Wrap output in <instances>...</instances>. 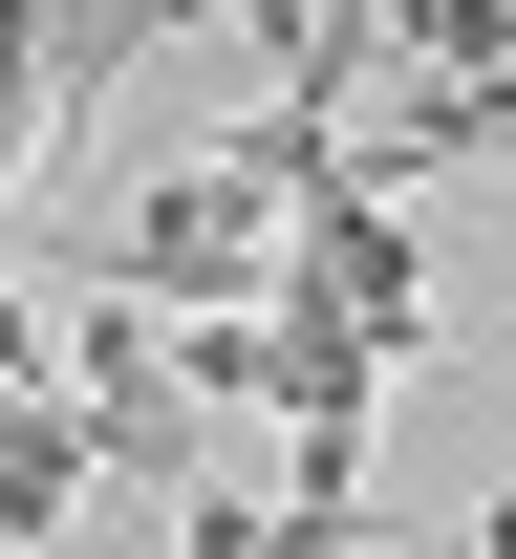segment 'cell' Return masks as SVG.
Masks as SVG:
<instances>
[{"label": "cell", "mask_w": 516, "mask_h": 559, "mask_svg": "<svg viewBox=\"0 0 516 559\" xmlns=\"http://www.w3.org/2000/svg\"><path fill=\"white\" fill-rule=\"evenodd\" d=\"M280 237H301V215L259 194V173H237V130H216V151H172V173H130V194H108L86 280H108V301H172V323H216V301H280Z\"/></svg>", "instance_id": "1"}, {"label": "cell", "mask_w": 516, "mask_h": 559, "mask_svg": "<svg viewBox=\"0 0 516 559\" xmlns=\"http://www.w3.org/2000/svg\"><path fill=\"white\" fill-rule=\"evenodd\" d=\"M280 323H367V345H431V259H409V194L387 173H323L280 237Z\"/></svg>", "instance_id": "2"}, {"label": "cell", "mask_w": 516, "mask_h": 559, "mask_svg": "<svg viewBox=\"0 0 516 559\" xmlns=\"http://www.w3.org/2000/svg\"><path fill=\"white\" fill-rule=\"evenodd\" d=\"M65 409L108 430V495H216V452H194V388H172V323H130V301H86L65 323Z\"/></svg>", "instance_id": "3"}, {"label": "cell", "mask_w": 516, "mask_h": 559, "mask_svg": "<svg viewBox=\"0 0 516 559\" xmlns=\"http://www.w3.org/2000/svg\"><path fill=\"white\" fill-rule=\"evenodd\" d=\"M86 495H108V430H86L65 388H22V409H0V559H44Z\"/></svg>", "instance_id": "4"}]
</instances>
